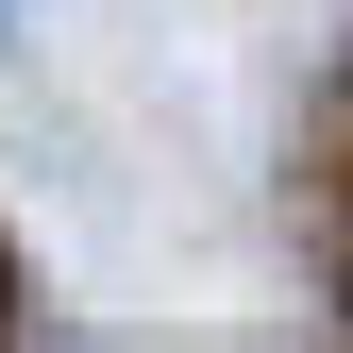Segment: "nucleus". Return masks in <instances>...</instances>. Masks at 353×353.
I'll use <instances>...</instances> for the list:
<instances>
[{"mask_svg": "<svg viewBox=\"0 0 353 353\" xmlns=\"http://www.w3.org/2000/svg\"><path fill=\"white\" fill-rule=\"evenodd\" d=\"M0 336H17V252H0Z\"/></svg>", "mask_w": 353, "mask_h": 353, "instance_id": "nucleus-1", "label": "nucleus"}]
</instances>
